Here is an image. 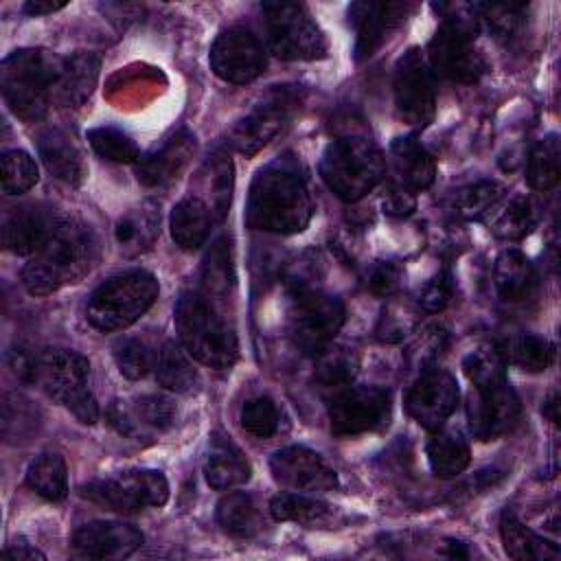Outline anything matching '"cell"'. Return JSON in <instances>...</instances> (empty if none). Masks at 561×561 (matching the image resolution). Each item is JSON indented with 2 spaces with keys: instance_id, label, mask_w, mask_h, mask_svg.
Masks as SVG:
<instances>
[{
  "instance_id": "1",
  "label": "cell",
  "mask_w": 561,
  "mask_h": 561,
  "mask_svg": "<svg viewBox=\"0 0 561 561\" xmlns=\"http://www.w3.org/2000/svg\"><path fill=\"white\" fill-rule=\"evenodd\" d=\"M313 217V197L291 156L265 164L252 180L245 202V224L274 234L302 232Z\"/></svg>"
},
{
  "instance_id": "2",
  "label": "cell",
  "mask_w": 561,
  "mask_h": 561,
  "mask_svg": "<svg viewBox=\"0 0 561 561\" xmlns=\"http://www.w3.org/2000/svg\"><path fill=\"white\" fill-rule=\"evenodd\" d=\"M99 254L92 230L75 217H55L44 243L22 270V283L31 296H48L64 285L81 280Z\"/></svg>"
},
{
  "instance_id": "3",
  "label": "cell",
  "mask_w": 561,
  "mask_h": 561,
  "mask_svg": "<svg viewBox=\"0 0 561 561\" xmlns=\"http://www.w3.org/2000/svg\"><path fill=\"white\" fill-rule=\"evenodd\" d=\"M64 59L44 48H20L2 59L0 88L7 105L22 121H39L48 112L61 77Z\"/></svg>"
},
{
  "instance_id": "4",
  "label": "cell",
  "mask_w": 561,
  "mask_h": 561,
  "mask_svg": "<svg viewBox=\"0 0 561 561\" xmlns=\"http://www.w3.org/2000/svg\"><path fill=\"white\" fill-rule=\"evenodd\" d=\"M175 329L180 344L204 366L226 370L239 357L232 327L202 291H184L175 305Z\"/></svg>"
},
{
  "instance_id": "5",
  "label": "cell",
  "mask_w": 561,
  "mask_h": 561,
  "mask_svg": "<svg viewBox=\"0 0 561 561\" xmlns=\"http://www.w3.org/2000/svg\"><path fill=\"white\" fill-rule=\"evenodd\" d=\"M386 173L377 145L364 136H342L327 145L320 160V175L344 202H357L370 193Z\"/></svg>"
},
{
  "instance_id": "6",
  "label": "cell",
  "mask_w": 561,
  "mask_h": 561,
  "mask_svg": "<svg viewBox=\"0 0 561 561\" xmlns=\"http://www.w3.org/2000/svg\"><path fill=\"white\" fill-rule=\"evenodd\" d=\"M158 280L145 270H129L101 283L88 298L85 318L99 331H121L134 324L158 298Z\"/></svg>"
},
{
  "instance_id": "7",
  "label": "cell",
  "mask_w": 561,
  "mask_h": 561,
  "mask_svg": "<svg viewBox=\"0 0 561 561\" xmlns=\"http://www.w3.org/2000/svg\"><path fill=\"white\" fill-rule=\"evenodd\" d=\"M88 379L90 364L81 353L70 348H42L35 353V383L81 423L92 425L101 412L88 388Z\"/></svg>"
},
{
  "instance_id": "8",
  "label": "cell",
  "mask_w": 561,
  "mask_h": 561,
  "mask_svg": "<svg viewBox=\"0 0 561 561\" xmlns=\"http://www.w3.org/2000/svg\"><path fill=\"white\" fill-rule=\"evenodd\" d=\"M451 9L456 13L445 15L443 24L430 42L427 61L432 70L451 81L476 83L486 70L484 57L473 46V37L480 24L471 4H467L465 15L460 13L462 4H451Z\"/></svg>"
},
{
  "instance_id": "9",
  "label": "cell",
  "mask_w": 561,
  "mask_h": 561,
  "mask_svg": "<svg viewBox=\"0 0 561 561\" xmlns=\"http://www.w3.org/2000/svg\"><path fill=\"white\" fill-rule=\"evenodd\" d=\"M270 50L285 61H313L327 55V39L307 7L298 2H263Z\"/></svg>"
},
{
  "instance_id": "10",
  "label": "cell",
  "mask_w": 561,
  "mask_h": 561,
  "mask_svg": "<svg viewBox=\"0 0 561 561\" xmlns=\"http://www.w3.org/2000/svg\"><path fill=\"white\" fill-rule=\"evenodd\" d=\"M346 311L340 298L329 296L320 289L291 294L289 307V337L307 355H318L344 324Z\"/></svg>"
},
{
  "instance_id": "11",
  "label": "cell",
  "mask_w": 561,
  "mask_h": 561,
  "mask_svg": "<svg viewBox=\"0 0 561 561\" xmlns=\"http://www.w3.org/2000/svg\"><path fill=\"white\" fill-rule=\"evenodd\" d=\"M79 493L107 511L138 513L147 506H162L169 500V482L160 471L134 469L88 482Z\"/></svg>"
},
{
  "instance_id": "12",
  "label": "cell",
  "mask_w": 561,
  "mask_h": 561,
  "mask_svg": "<svg viewBox=\"0 0 561 561\" xmlns=\"http://www.w3.org/2000/svg\"><path fill=\"white\" fill-rule=\"evenodd\" d=\"M394 110L412 129H423L436 114L434 70L419 48H410L394 66Z\"/></svg>"
},
{
  "instance_id": "13",
  "label": "cell",
  "mask_w": 561,
  "mask_h": 561,
  "mask_svg": "<svg viewBox=\"0 0 561 561\" xmlns=\"http://www.w3.org/2000/svg\"><path fill=\"white\" fill-rule=\"evenodd\" d=\"M392 397L379 386H351L329 403L331 432L335 436H359L381 430L390 421Z\"/></svg>"
},
{
  "instance_id": "14",
  "label": "cell",
  "mask_w": 561,
  "mask_h": 561,
  "mask_svg": "<svg viewBox=\"0 0 561 561\" xmlns=\"http://www.w3.org/2000/svg\"><path fill=\"white\" fill-rule=\"evenodd\" d=\"M519 414V397L511 388L508 379L473 386L467 397V421L478 440H493L508 434L517 425Z\"/></svg>"
},
{
  "instance_id": "15",
  "label": "cell",
  "mask_w": 561,
  "mask_h": 561,
  "mask_svg": "<svg viewBox=\"0 0 561 561\" xmlns=\"http://www.w3.org/2000/svg\"><path fill=\"white\" fill-rule=\"evenodd\" d=\"M296 105L298 96L294 90L276 88L252 112L234 123L228 134L230 147L243 156H254L280 131Z\"/></svg>"
},
{
  "instance_id": "16",
  "label": "cell",
  "mask_w": 561,
  "mask_h": 561,
  "mask_svg": "<svg viewBox=\"0 0 561 561\" xmlns=\"http://www.w3.org/2000/svg\"><path fill=\"white\" fill-rule=\"evenodd\" d=\"M213 72L228 83H250L265 70V48L241 26L221 31L208 53Z\"/></svg>"
},
{
  "instance_id": "17",
  "label": "cell",
  "mask_w": 561,
  "mask_h": 561,
  "mask_svg": "<svg viewBox=\"0 0 561 561\" xmlns=\"http://www.w3.org/2000/svg\"><path fill=\"white\" fill-rule=\"evenodd\" d=\"M274 480L296 493H324L337 486L335 469L313 449L291 445L270 458Z\"/></svg>"
},
{
  "instance_id": "18",
  "label": "cell",
  "mask_w": 561,
  "mask_h": 561,
  "mask_svg": "<svg viewBox=\"0 0 561 561\" xmlns=\"http://www.w3.org/2000/svg\"><path fill=\"white\" fill-rule=\"evenodd\" d=\"M458 383L440 368H427L410 388L405 397L408 414L425 430L436 432L445 425L458 405Z\"/></svg>"
},
{
  "instance_id": "19",
  "label": "cell",
  "mask_w": 561,
  "mask_h": 561,
  "mask_svg": "<svg viewBox=\"0 0 561 561\" xmlns=\"http://www.w3.org/2000/svg\"><path fill=\"white\" fill-rule=\"evenodd\" d=\"M195 136L186 127L173 129L153 147L147 156L136 162V180L147 188H160L178 180L195 153Z\"/></svg>"
},
{
  "instance_id": "20",
  "label": "cell",
  "mask_w": 561,
  "mask_h": 561,
  "mask_svg": "<svg viewBox=\"0 0 561 561\" xmlns=\"http://www.w3.org/2000/svg\"><path fill=\"white\" fill-rule=\"evenodd\" d=\"M142 546V533L125 522H90L75 530L70 550L79 559H125Z\"/></svg>"
},
{
  "instance_id": "21",
  "label": "cell",
  "mask_w": 561,
  "mask_h": 561,
  "mask_svg": "<svg viewBox=\"0 0 561 561\" xmlns=\"http://www.w3.org/2000/svg\"><path fill=\"white\" fill-rule=\"evenodd\" d=\"M405 13L408 4L403 2H353L348 18L355 28V57H370L403 22Z\"/></svg>"
},
{
  "instance_id": "22",
  "label": "cell",
  "mask_w": 561,
  "mask_h": 561,
  "mask_svg": "<svg viewBox=\"0 0 561 561\" xmlns=\"http://www.w3.org/2000/svg\"><path fill=\"white\" fill-rule=\"evenodd\" d=\"M55 215L37 204L11 208L2 219V245L13 254H33L48 237Z\"/></svg>"
},
{
  "instance_id": "23",
  "label": "cell",
  "mask_w": 561,
  "mask_h": 561,
  "mask_svg": "<svg viewBox=\"0 0 561 561\" xmlns=\"http://www.w3.org/2000/svg\"><path fill=\"white\" fill-rule=\"evenodd\" d=\"M37 151L48 173H53L57 180L70 186H79L85 180L88 167H85L83 153L66 129L48 127L39 131Z\"/></svg>"
},
{
  "instance_id": "24",
  "label": "cell",
  "mask_w": 561,
  "mask_h": 561,
  "mask_svg": "<svg viewBox=\"0 0 561 561\" xmlns=\"http://www.w3.org/2000/svg\"><path fill=\"white\" fill-rule=\"evenodd\" d=\"M390 162L394 182L412 193L430 188L436 178V162L432 153L414 136H401L392 140Z\"/></svg>"
},
{
  "instance_id": "25",
  "label": "cell",
  "mask_w": 561,
  "mask_h": 561,
  "mask_svg": "<svg viewBox=\"0 0 561 561\" xmlns=\"http://www.w3.org/2000/svg\"><path fill=\"white\" fill-rule=\"evenodd\" d=\"M250 473V462L245 460L243 451L230 440V436L213 434L204 458L206 482L217 491H226L248 482Z\"/></svg>"
},
{
  "instance_id": "26",
  "label": "cell",
  "mask_w": 561,
  "mask_h": 561,
  "mask_svg": "<svg viewBox=\"0 0 561 561\" xmlns=\"http://www.w3.org/2000/svg\"><path fill=\"white\" fill-rule=\"evenodd\" d=\"M493 283L500 298L511 305L530 300L539 287V278L533 263L519 250L500 252L493 265Z\"/></svg>"
},
{
  "instance_id": "27",
  "label": "cell",
  "mask_w": 561,
  "mask_h": 561,
  "mask_svg": "<svg viewBox=\"0 0 561 561\" xmlns=\"http://www.w3.org/2000/svg\"><path fill=\"white\" fill-rule=\"evenodd\" d=\"M160 234V208L153 202L127 210L114 226V239L125 256H138L147 252Z\"/></svg>"
},
{
  "instance_id": "28",
  "label": "cell",
  "mask_w": 561,
  "mask_h": 561,
  "mask_svg": "<svg viewBox=\"0 0 561 561\" xmlns=\"http://www.w3.org/2000/svg\"><path fill=\"white\" fill-rule=\"evenodd\" d=\"M101 57L92 50H79L64 59L61 77L57 83V99L66 107H81L96 88Z\"/></svg>"
},
{
  "instance_id": "29",
  "label": "cell",
  "mask_w": 561,
  "mask_h": 561,
  "mask_svg": "<svg viewBox=\"0 0 561 561\" xmlns=\"http://www.w3.org/2000/svg\"><path fill=\"white\" fill-rule=\"evenodd\" d=\"M215 224V217L210 208L195 195H188L180 199L169 219L171 237L182 250H195L206 243L210 228Z\"/></svg>"
},
{
  "instance_id": "30",
  "label": "cell",
  "mask_w": 561,
  "mask_h": 561,
  "mask_svg": "<svg viewBox=\"0 0 561 561\" xmlns=\"http://www.w3.org/2000/svg\"><path fill=\"white\" fill-rule=\"evenodd\" d=\"M500 535L504 550L517 561H554L559 559L557 543L533 533L515 513L504 511L500 519Z\"/></svg>"
},
{
  "instance_id": "31",
  "label": "cell",
  "mask_w": 561,
  "mask_h": 561,
  "mask_svg": "<svg viewBox=\"0 0 561 561\" xmlns=\"http://www.w3.org/2000/svg\"><path fill=\"white\" fill-rule=\"evenodd\" d=\"M234 263H232V248L230 239L224 234L213 241L210 250L202 263V294L219 307V302L228 300L234 287Z\"/></svg>"
},
{
  "instance_id": "32",
  "label": "cell",
  "mask_w": 561,
  "mask_h": 561,
  "mask_svg": "<svg viewBox=\"0 0 561 561\" xmlns=\"http://www.w3.org/2000/svg\"><path fill=\"white\" fill-rule=\"evenodd\" d=\"M156 379L162 388L186 394L197 388L199 375L191 362V353L175 340H167L156 355Z\"/></svg>"
},
{
  "instance_id": "33",
  "label": "cell",
  "mask_w": 561,
  "mask_h": 561,
  "mask_svg": "<svg viewBox=\"0 0 561 561\" xmlns=\"http://www.w3.org/2000/svg\"><path fill=\"white\" fill-rule=\"evenodd\" d=\"M232 162L226 153L217 151L213 153L204 164L202 169L197 171V182L202 186V191L206 193V197L202 199L215 221H221L230 208V197H232Z\"/></svg>"
},
{
  "instance_id": "34",
  "label": "cell",
  "mask_w": 561,
  "mask_h": 561,
  "mask_svg": "<svg viewBox=\"0 0 561 561\" xmlns=\"http://www.w3.org/2000/svg\"><path fill=\"white\" fill-rule=\"evenodd\" d=\"M425 454L432 471L438 478H456L471 462V451L467 440L462 438L460 432H454V430H436L427 440Z\"/></svg>"
},
{
  "instance_id": "35",
  "label": "cell",
  "mask_w": 561,
  "mask_h": 561,
  "mask_svg": "<svg viewBox=\"0 0 561 561\" xmlns=\"http://www.w3.org/2000/svg\"><path fill=\"white\" fill-rule=\"evenodd\" d=\"M217 524L232 537H254L263 530V515L248 493H228L217 504Z\"/></svg>"
},
{
  "instance_id": "36",
  "label": "cell",
  "mask_w": 561,
  "mask_h": 561,
  "mask_svg": "<svg viewBox=\"0 0 561 561\" xmlns=\"http://www.w3.org/2000/svg\"><path fill=\"white\" fill-rule=\"evenodd\" d=\"M270 513L276 522H296L316 528L331 522L333 506L300 493H278L270 502Z\"/></svg>"
},
{
  "instance_id": "37",
  "label": "cell",
  "mask_w": 561,
  "mask_h": 561,
  "mask_svg": "<svg viewBox=\"0 0 561 561\" xmlns=\"http://www.w3.org/2000/svg\"><path fill=\"white\" fill-rule=\"evenodd\" d=\"M26 484L44 500H64L68 493L66 460L55 451L39 454L26 469Z\"/></svg>"
},
{
  "instance_id": "38",
  "label": "cell",
  "mask_w": 561,
  "mask_h": 561,
  "mask_svg": "<svg viewBox=\"0 0 561 561\" xmlns=\"http://www.w3.org/2000/svg\"><path fill=\"white\" fill-rule=\"evenodd\" d=\"M504 362L519 366L526 373H541L554 359V346L535 333H519L497 346Z\"/></svg>"
},
{
  "instance_id": "39",
  "label": "cell",
  "mask_w": 561,
  "mask_h": 561,
  "mask_svg": "<svg viewBox=\"0 0 561 561\" xmlns=\"http://www.w3.org/2000/svg\"><path fill=\"white\" fill-rule=\"evenodd\" d=\"M561 175V145L557 134L541 138L528 153L526 160V182L535 191H550L557 186Z\"/></svg>"
},
{
  "instance_id": "40",
  "label": "cell",
  "mask_w": 561,
  "mask_h": 561,
  "mask_svg": "<svg viewBox=\"0 0 561 561\" xmlns=\"http://www.w3.org/2000/svg\"><path fill=\"white\" fill-rule=\"evenodd\" d=\"M359 370V357L346 346L329 344L316 355V381L324 388H344L348 386Z\"/></svg>"
},
{
  "instance_id": "41",
  "label": "cell",
  "mask_w": 561,
  "mask_h": 561,
  "mask_svg": "<svg viewBox=\"0 0 561 561\" xmlns=\"http://www.w3.org/2000/svg\"><path fill=\"white\" fill-rule=\"evenodd\" d=\"M537 224V206L524 195H515L504 204L491 219V230L495 237L506 241L524 239Z\"/></svg>"
},
{
  "instance_id": "42",
  "label": "cell",
  "mask_w": 561,
  "mask_h": 561,
  "mask_svg": "<svg viewBox=\"0 0 561 561\" xmlns=\"http://www.w3.org/2000/svg\"><path fill=\"white\" fill-rule=\"evenodd\" d=\"M504 195V186L495 180H478L462 186L454 195V210L462 219H480L489 215Z\"/></svg>"
},
{
  "instance_id": "43",
  "label": "cell",
  "mask_w": 561,
  "mask_h": 561,
  "mask_svg": "<svg viewBox=\"0 0 561 561\" xmlns=\"http://www.w3.org/2000/svg\"><path fill=\"white\" fill-rule=\"evenodd\" d=\"M283 412L267 394L250 397L241 408V427L254 438H270L280 432Z\"/></svg>"
},
{
  "instance_id": "44",
  "label": "cell",
  "mask_w": 561,
  "mask_h": 561,
  "mask_svg": "<svg viewBox=\"0 0 561 561\" xmlns=\"http://www.w3.org/2000/svg\"><path fill=\"white\" fill-rule=\"evenodd\" d=\"M88 142L90 147L105 160L110 162H118V164H136L140 158L138 145L131 140L129 134H125L118 127L112 125H103V127H94L88 131Z\"/></svg>"
},
{
  "instance_id": "45",
  "label": "cell",
  "mask_w": 561,
  "mask_h": 561,
  "mask_svg": "<svg viewBox=\"0 0 561 561\" xmlns=\"http://www.w3.org/2000/svg\"><path fill=\"white\" fill-rule=\"evenodd\" d=\"M478 24H484L495 37H513L524 22V4L515 2H476L471 4Z\"/></svg>"
},
{
  "instance_id": "46",
  "label": "cell",
  "mask_w": 561,
  "mask_h": 561,
  "mask_svg": "<svg viewBox=\"0 0 561 561\" xmlns=\"http://www.w3.org/2000/svg\"><path fill=\"white\" fill-rule=\"evenodd\" d=\"M0 169H2V188L7 195L26 193L37 184V178H39L35 160L20 149L4 151L0 158Z\"/></svg>"
},
{
  "instance_id": "47",
  "label": "cell",
  "mask_w": 561,
  "mask_h": 561,
  "mask_svg": "<svg viewBox=\"0 0 561 561\" xmlns=\"http://www.w3.org/2000/svg\"><path fill=\"white\" fill-rule=\"evenodd\" d=\"M462 370L473 386H486L506 379V362L500 355V348L493 344H484L471 351L462 362Z\"/></svg>"
},
{
  "instance_id": "48",
  "label": "cell",
  "mask_w": 561,
  "mask_h": 561,
  "mask_svg": "<svg viewBox=\"0 0 561 561\" xmlns=\"http://www.w3.org/2000/svg\"><path fill=\"white\" fill-rule=\"evenodd\" d=\"M129 408H131V414H134L138 427H151L158 432L173 427L175 416H178V408H175L173 399L167 394L138 397L134 401V405H129Z\"/></svg>"
},
{
  "instance_id": "49",
  "label": "cell",
  "mask_w": 561,
  "mask_h": 561,
  "mask_svg": "<svg viewBox=\"0 0 561 561\" xmlns=\"http://www.w3.org/2000/svg\"><path fill=\"white\" fill-rule=\"evenodd\" d=\"M35 410L18 392H7L2 397V436L7 443L18 445L33 432Z\"/></svg>"
},
{
  "instance_id": "50",
  "label": "cell",
  "mask_w": 561,
  "mask_h": 561,
  "mask_svg": "<svg viewBox=\"0 0 561 561\" xmlns=\"http://www.w3.org/2000/svg\"><path fill=\"white\" fill-rule=\"evenodd\" d=\"M280 276L289 294L318 289V280L322 278V261L313 252H302L283 265Z\"/></svg>"
},
{
  "instance_id": "51",
  "label": "cell",
  "mask_w": 561,
  "mask_h": 561,
  "mask_svg": "<svg viewBox=\"0 0 561 561\" xmlns=\"http://www.w3.org/2000/svg\"><path fill=\"white\" fill-rule=\"evenodd\" d=\"M114 362L127 379H142L149 368H153L156 359L151 357V351L147 348L145 342L136 337H123L114 344Z\"/></svg>"
},
{
  "instance_id": "52",
  "label": "cell",
  "mask_w": 561,
  "mask_h": 561,
  "mask_svg": "<svg viewBox=\"0 0 561 561\" xmlns=\"http://www.w3.org/2000/svg\"><path fill=\"white\" fill-rule=\"evenodd\" d=\"M419 322L416 311L405 302H390L377 324V337L381 342H401L414 331Z\"/></svg>"
},
{
  "instance_id": "53",
  "label": "cell",
  "mask_w": 561,
  "mask_h": 561,
  "mask_svg": "<svg viewBox=\"0 0 561 561\" xmlns=\"http://www.w3.org/2000/svg\"><path fill=\"white\" fill-rule=\"evenodd\" d=\"M401 285V267L392 261H377L366 270V287L379 298H390Z\"/></svg>"
},
{
  "instance_id": "54",
  "label": "cell",
  "mask_w": 561,
  "mask_h": 561,
  "mask_svg": "<svg viewBox=\"0 0 561 561\" xmlns=\"http://www.w3.org/2000/svg\"><path fill=\"white\" fill-rule=\"evenodd\" d=\"M454 296V283L447 272H438L432 276L419 291V307L427 313L443 311Z\"/></svg>"
},
{
  "instance_id": "55",
  "label": "cell",
  "mask_w": 561,
  "mask_h": 561,
  "mask_svg": "<svg viewBox=\"0 0 561 561\" xmlns=\"http://www.w3.org/2000/svg\"><path fill=\"white\" fill-rule=\"evenodd\" d=\"M383 213L390 217H408L416 208V197L405 186L392 182L383 195Z\"/></svg>"
},
{
  "instance_id": "56",
  "label": "cell",
  "mask_w": 561,
  "mask_h": 561,
  "mask_svg": "<svg viewBox=\"0 0 561 561\" xmlns=\"http://www.w3.org/2000/svg\"><path fill=\"white\" fill-rule=\"evenodd\" d=\"M105 419L110 427H114L121 436H136L140 430L131 414V408L125 401H112L105 410Z\"/></svg>"
},
{
  "instance_id": "57",
  "label": "cell",
  "mask_w": 561,
  "mask_h": 561,
  "mask_svg": "<svg viewBox=\"0 0 561 561\" xmlns=\"http://www.w3.org/2000/svg\"><path fill=\"white\" fill-rule=\"evenodd\" d=\"M7 364L22 381H35V353L18 346L7 353Z\"/></svg>"
},
{
  "instance_id": "58",
  "label": "cell",
  "mask_w": 561,
  "mask_h": 561,
  "mask_svg": "<svg viewBox=\"0 0 561 561\" xmlns=\"http://www.w3.org/2000/svg\"><path fill=\"white\" fill-rule=\"evenodd\" d=\"M2 554L9 557V559H46L44 552H39L35 546H31L24 539H18L15 543H9Z\"/></svg>"
},
{
  "instance_id": "59",
  "label": "cell",
  "mask_w": 561,
  "mask_h": 561,
  "mask_svg": "<svg viewBox=\"0 0 561 561\" xmlns=\"http://www.w3.org/2000/svg\"><path fill=\"white\" fill-rule=\"evenodd\" d=\"M64 7H66L64 0H59V2H53V0H28L22 9H24V13H28V15H46V13L59 11V9H64Z\"/></svg>"
},
{
  "instance_id": "60",
  "label": "cell",
  "mask_w": 561,
  "mask_h": 561,
  "mask_svg": "<svg viewBox=\"0 0 561 561\" xmlns=\"http://www.w3.org/2000/svg\"><path fill=\"white\" fill-rule=\"evenodd\" d=\"M541 412H543V416H546L552 425H559V394H557V390H552L550 397L543 401Z\"/></svg>"
},
{
  "instance_id": "61",
  "label": "cell",
  "mask_w": 561,
  "mask_h": 561,
  "mask_svg": "<svg viewBox=\"0 0 561 561\" xmlns=\"http://www.w3.org/2000/svg\"><path fill=\"white\" fill-rule=\"evenodd\" d=\"M443 554H447L451 559H467L469 557V548H467V543L451 539V541H447L443 546Z\"/></svg>"
}]
</instances>
